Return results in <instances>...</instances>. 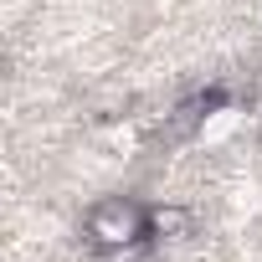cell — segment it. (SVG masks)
<instances>
[{
    "label": "cell",
    "mask_w": 262,
    "mask_h": 262,
    "mask_svg": "<svg viewBox=\"0 0 262 262\" xmlns=\"http://www.w3.org/2000/svg\"><path fill=\"white\" fill-rule=\"evenodd\" d=\"M149 236H160V242H180V236H190V211H180V206H160V211H149Z\"/></svg>",
    "instance_id": "cell-2"
},
{
    "label": "cell",
    "mask_w": 262,
    "mask_h": 262,
    "mask_svg": "<svg viewBox=\"0 0 262 262\" xmlns=\"http://www.w3.org/2000/svg\"><path fill=\"white\" fill-rule=\"evenodd\" d=\"M149 236V211L128 195H108L88 211V242L103 252H134Z\"/></svg>",
    "instance_id": "cell-1"
}]
</instances>
